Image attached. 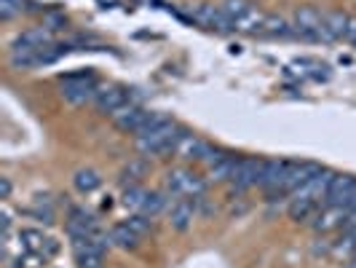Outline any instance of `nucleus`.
Wrapping results in <instances>:
<instances>
[{
	"label": "nucleus",
	"instance_id": "1",
	"mask_svg": "<svg viewBox=\"0 0 356 268\" xmlns=\"http://www.w3.org/2000/svg\"><path fill=\"white\" fill-rule=\"evenodd\" d=\"M99 86L94 81L91 72H72L62 78V97L70 105H86V102H97Z\"/></svg>",
	"mask_w": 356,
	"mask_h": 268
},
{
	"label": "nucleus",
	"instance_id": "2",
	"mask_svg": "<svg viewBox=\"0 0 356 268\" xmlns=\"http://www.w3.org/2000/svg\"><path fill=\"white\" fill-rule=\"evenodd\" d=\"M179 134H182V129H179L175 121H166V124L159 126L156 132H150V134H145V137H137V148H140L143 156H161V153H166V150H175Z\"/></svg>",
	"mask_w": 356,
	"mask_h": 268
},
{
	"label": "nucleus",
	"instance_id": "3",
	"mask_svg": "<svg viewBox=\"0 0 356 268\" xmlns=\"http://www.w3.org/2000/svg\"><path fill=\"white\" fill-rule=\"evenodd\" d=\"M204 191H207V180L191 169H172L166 175V194L169 196L193 198L204 196Z\"/></svg>",
	"mask_w": 356,
	"mask_h": 268
},
{
	"label": "nucleus",
	"instance_id": "4",
	"mask_svg": "<svg viewBox=\"0 0 356 268\" xmlns=\"http://www.w3.org/2000/svg\"><path fill=\"white\" fill-rule=\"evenodd\" d=\"M191 19H193L196 24H201V27L214 30V33H222V36L236 30V24L222 14V8H220V6H212V3H201L196 8H191Z\"/></svg>",
	"mask_w": 356,
	"mask_h": 268
},
{
	"label": "nucleus",
	"instance_id": "5",
	"mask_svg": "<svg viewBox=\"0 0 356 268\" xmlns=\"http://www.w3.org/2000/svg\"><path fill=\"white\" fill-rule=\"evenodd\" d=\"M263 166H266V161L254 159V156H244V159H238L236 172H233V178H231L233 191H250V188H254V185H260Z\"/></svg>",
	"mask_w": 356,
	"mask_h": 268
},
{
	"label": "nucleus",
	"instance_id": "6",
	"mask_svg": "<svg viewBox=\"0 0 356 268\" xmlns=\"http://www.w3.org/2000/svg\"><path fill=\"white\" fill-rule=\"evenodd\" d=\"M332 178H335V172L321 166L314 178L308 180V182H303V185L292 194V198H295V201H316V204H321V201L327 198V191H330Z\"/></svg>",
	"mask_w": 356,
	"mask_h": 268
},
{
	"label": "nucleus",
	"instance_id": "7",
	"mask_svg": "<svg viewBox=\"0 0 356 268\" xmlns=\"http://www.w3.org/2000/svg\"><path fill=\"white\" fill-rule=\"evenodd\" d=\"M321 166L319 164H314V161H289V166H286V175H284V182H282V188H279V194L276 196H284V194H295L303 182L314 178L316 172H319Z\"/></svg>",
	"mask_w": 356,
	"mask_h": 268
},
{
	"label": "nucleus",
	"instance_id": "8",
	"mask_svg": "<svg viewBox=\"0 0 356 268\" xmlns=\"http://www.w3.org/2000/svg\"><path fill=\"white\" fill-rule=\"evenodd\" d=\"M196 214H198L196 198L175 196L172 201H169V210H166V217H169V226H172L175 231H188V228L193 226Z\"/></svg>",
	"mask_w": 356,
	"mask_h": 268
},
{
	"label": "nucleus",
	"instance_id": "9",
	"mask_svg": "<svg viewBox=\"0 0 356 268\" xmlns=\"http://www.w3.org/2000/svg\"><path fill=\"white\" fill-rule=\"evenodd\" d=\"M348 220H351V210L348 207H321L316 217H314V228L319 233H330L335 231V228H346L348 226Z\"/></svg>",
	"mask_w": 356,
	"mask_h": 268
},
{
	"label": "nucleus",
	"instance_id": "10",
	"mask_svg": "<svg viewBox=\"0 0 356 268\" xmlns=\"http://www.w3.org/2000/svg\"><path fill=\"white\" fill-rule=\"evenodd\" d=\"M209 150H212V145L196 134H191V132H182L177 145H175V153L182 161H204L209 156Z\"/></svg>",
	"mask_w": 356,
	"mask_h": 268
},
{
	"label": "nucleus",
	"instance_id": "11",
	"mask_svg": "<svg viewBox=\"0 0 356 268\" xmlns=\"http://www.w3.org/2000/svg\"><path fill=\"white\" fill-rule=\"evenodd\" d=\"M354 194H356V178H351V175H335L332 182H330V191H327L324 201L330 207H348Z\"/></svg>",
	"mask_w": 356,
	"mask_h": 268
},
{
	"label": "nucleus",
	"instance_id": "12",
	"mask_svg": "<svg viewBox=\"0 0 356 268\" xmlns=\"http://www.w3.org/2000/svg\"><path fill=\"white\" fill-rule=\"evenodd\" d=\"M348 14L343 11H324V22L319 27V40L321 43H332V40H343L346 27H348Z\"/></svg>",
	"mask_w": 356,
	"mask_h": 268
},
{
	"label": "nucleus",
	"instance_id": "13",
	"mask_svg": "<svg viewBox=\"0 0 356 268\" xmlns=\"http://www.w3.org/2000/svg\"><path fill=\"white\" fill-rule=\"evenodd\" d=\"M147 113L150 110H145V107L134 105V102H129V105H124L115 116H113V121H115V126L121 129V132H129V134H137L140 129H143L145 118H147Z\"/></svg>",
	"mask_w": 356,
	"mask_h": 268
},
{
	"label": "nucleus",
	"instance_id": "14",
	"mask_svg": "<svg viewBox=\"0 0 356 268\" xmlns=\"http://www.w3.org/2000/svg\"><path fill=\"white\" fill-rule=\"evenodd\" d=\"M286 166H289V161H284V159L266 161V166H263V178H260V188L268 191L270 196H276L279 188H282V182H284Z\"/></svg>",
	"mask_w": 356,
	"mask_h": 268
},
{
	"label": "nucleus",
	"instance_id": "15",
	"mask_svg": "<svg viewBox=\"0 0 356 268\" xmlns=\"http://www.w3.org/2000/svg\"><path fill=\"white\" fill-rule=\"evenodd\" d=\"M94 105H97L99 113H105V116L113 118L121 107L129 105V94H126V89H121V86H107V89H99Z\"/></svg>",
	"mask_w": 356,
	"mask_h": 268
},
{
	"label": "nucleus",
	"instance_id": "16",
	"mask_svg": "<svg viewBox=\"0 0 356 268\" xmlns=\"http://www.w3.org/2000/svg\"><path fill=\"white\" fill-rule=\"evenodd\" d=\"M19 242H22V247L24 252H38V255H54V252L59 250V244L49 239V236H43L40 231L35 228H24V231H19Z\"/></svg>",
	"mask_w": 356,
	"mask_h": 268
},
{
	"label": "nucleus",
	"instance_id": "17",
	"mask_svg": "<svg viewBox=\"0 0 356 268\" xmlns=\"http://www.w3.org/2000/svg\"><path fill=\"white\" fill-rule=\"evenodd\" d=\"M266 11H260L254 3L241 14V19L236 22V33H244V36H260L263 33V24H266Z\"/></svg>",
	"mask_w": 356,
	"mask_h": 268
},
{
	"label": "nucleus",
	"instance_id": "18",
	"mask_svg": "<svg viewBox=\"0 0 356 268\" xmlns=\"http://www.w3.org/2000/svg\"><path fill=\"white\" fill-rule=\"evenodd\" d=\"M49 43H51L49 27H33V30L22 33V36L11 43V49H43V46H49Z\"/></svg>",
	"mask_w": 356,
	"mask_h": 268
},
{
	"label": "nucleus",
	"instance_id": "19",
	"mask_svg": "<svg viewBox=\"0 0 356 268\" xmlns=\"http://www.w3.org/2000/svg\"><path fill=\"white\" fill-rule=\"evenodd\" d=\"M107 236H110V247H121V250H137V244H140V236L131 231L126 223H121V226H113Z\"/></svg>",
	"mask_w": 356,
	"mask_h": 268
},
{
	"label": "nucleus",
	"instance_id": "20",
	"mask_svg": "<svg viewBox=\"0 0 356 268\" xmlns=\"http://www.w3.org/2000/svg\"><path fill=\"white\" fill-rule=\"evenodd\" d=\"M266 38H292V22H286L282 14H268L266 24H263V33Z\"/></svg>",
	"mask_w": 356,
	"mask_h": 268
},
{
	"label": "nucleus",
	"instance_id": "21",
	"mask_svg": "<svg viewBox=\"0 0 356 268\" xmlns=\"http://www.w3.org/2000/svg\"><path fill=\"white\" fill-rule=\"evenodd\" d=\"M236 164H238V159L231 156V153H225L217 164L209 166V180L212 182H231L233 172H236Z\"/></svg>",
	"mask_w": 356,
	"mask_h": 268
},
{
	"label": "nucleus",
	"instance_id": "22",
	"mask_svg": "<svg viewBox=\"0 0 356 268\" xmlns=\"http://www.w3.org/2000/svg\"><path fill=\"white\" fill-rule=\"evenodd\" d=\"M321 210V204H316V201H289V207H286V212H289V217L295 220V223H308V220H314L316 217V212Z\"/></svg>",
	"mask_w": 356,
	"mask_h": 268
},
{
	"label": "nucleus",
	"instance_id": "23",
	"mask_svg": "<svg viewBox=\"0 0 356 268\" xmlns=\"http://www.w3.org/2000/svg\"><path fill=\"white\" fill-rule=\"evenodd\" d=\"M72 182H75V188H78L81 194H94V191L102 185V178H99V172H94V169H78Z\"/></svg>",
	"mask_w": 356,
	"mask_h": 268
},
{
	"label": "nucleus",
	"instance_id": "24",
	"mask_svg": "<svg viewBox=\"0 0 356 268\" xmlns=\"http://www.w3.org/2000/svg\"><path fill=\"white\" fill-rule=\"evenodd\" d=\"M145 175H147V161L134 159L124 166V172H121V182H124V185H140V180H143Z\"/></svg>",
	"mask_w": 356,
	"mask_h": 268
},
{
	"label": "nucleus",
	"instance_id": "25",
	"mask_svg": "<svg viewBox=\"0 0 356 268\" xmlns=\"http://www.w3.org/2000/svg\"><path fill=\"white\" fill-rule=\"evenodd\" d=\"M124 207L126 210H134V212H143L145 201H147V191H145L143 185H126L124 191Z\"/></svg>",
	"mask_w": 356,
	"mask_h": 268
},
{
	"label": "nucleus",
	"instance_id": "26",
	"mask_svg": "<svg viewBox=\"0 0 356 268\" xmlns=\"http://www.w3.org/2000/svg\"><path fill=\"white\" fill-rule=\"evenodd\" d=\"M27 214L30 217H35V220H43L46 226H51L54 223V204L49 196H35V201H33V207L27 210Z\"/></svg>",
	"mask_w": 356,
	"mask_h": 268
},
{
	"label": "nucleus",
	"instance_id": "27",
	"mask_svg": "<svg viewBox=\"0 0 356 268\" xmlns=\"http://www.w3.org/2000/svg\"><path fill=\"white\" fill-rule=\"evenodd\" d=\"M27 11H35V6L27 0H0V19H6V22L19 14H27Z\"/></svg>",
	"mask_w": 356,
	"mask_h": 268
},
{
	"label": "nucleus",
	"instance_id": "28",
	"mask_svg": "<svg viewBox=\"0 0 356 268\" xmlns=\"http://www.w3.org/2000/svg\"><path fill=\"white\" fill-rule=\"evenodd\" d=\"M169 194H147V201H145L143 207V214H147V217H156V214L166 212L169 210V201L172 198H166Z\"/></svg>",
	"mask_w": 356,
	"mask_h": 268
},
{
	"label": "nucleus",
	"instance_id": "29",
	"mask_svg": "<svg viewBox=\"0 0 356 268\" xmlns=\"http://www.w3.org/2000/svg\"><path fill=\"white\" fill-rule=\"evenodd\" d=\"M250 6H252L250 0H222V3H220L222 14H225V17L231 19L233 24H236V22L241 19V14H244V11L250 8Z\"/></svg>",
	"mask_w": 356,
	"mask_h": 268
},
{
	"label": "nucleus",
	"instance_id": "30",
	"mask_svg": "<svg viewBox=\"0 0 356 268\" xmlns=\"http://www.w3.org/2000/svg\"><path fill=\"white\" fill-rule=\"evenodd\" d=\"M126 226H129L131 231H134L137 236H140V239H143L145 233L153 231V217H147V214L137 212V214H131V217L126 220Z\"/></svg>",
	"mask_w": 356,
	"mask_h": 268
},
{
	"label": "nucleus",
	"instance_id": "31",
	"mask_svg": "<svg viewBox=\"0 0 356 268\" xmlns=\"http://www.w3.org/2000/svg\"><path fill=\"white\" fill-rule=\"evenodd\" d=\"M166 121H169V118H166V113H147V118H145L143 129L137 132V137H145V134L156 132V129H159V126H163Z\"/></svg>",
	"mask_w": 356,
	"mask_h": 268
},
{
	"label": "nucleus",
	"instance_id": "32",
	"mask_svg": "<svg viewBox=\"0 0 356 268\" xmlns=\"http://www.w3.org/2000/svg\"><path fill=\"white\" fill-rule=\"evenodd\" d=\"M343 40H348V43H356V17L348 19V27H346V36Z\"/></svg>",
	"mask_w": 356,
	"mask_h": 268
},
{
	"label": "nucleus",
	"instance_id": "33",
	"mask_svg": "<svg viewBox=\"0 0 356 268\" xmlns=\"http://www.w3.org/2000/svg\"><path fill=\"white\" fill-rule=\"evenodd\" d=\"M8 196H11V180L0 178V198H8Z\"/></svg>",
	"mask_w": 356,
	"mask_h": 268
},
{
	"label": "nucleus",
	"instance_id": "34",
	"mask_svg": "<svg viewBox=\"0 0 356 268\" xmlns=\"http://www.w3.org/2000/svg\"><path fill=\"white\" fill-rule=\"evenodd\" d=\"M348 210H351V214H356V194H354V198H351V204H348Z\"/></svg>",
	"mask_w": 356,
	"mask_h": 268
},
{
	"label": "nucleus",
	"instance_id": "35",
	"mask_svg": "<svg viewBox=\"0 0 356 268\" xmlns=\"http://www.w3.org/2000/svg\"><path fill=\"white\" fill-rule=\"evenodd\" d=\"M102 3H105V6H107V3H113V0H102Z\"/></svg>",
	"mask_w": 356,
	"mask_h": 268
}]
</instances>
